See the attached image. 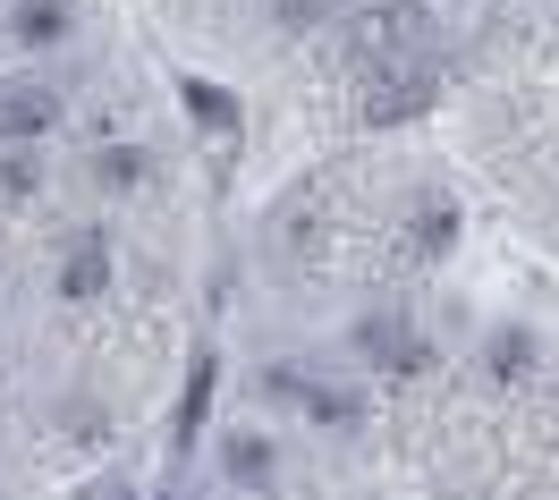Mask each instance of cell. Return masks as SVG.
Wrapping results in <instances>:
<instances>
[{
	"label": "cell",
	"instance_id": "7",
	"mask_svg": "<svg viewBox=\"0 0 559 500\" xmlns=\"http://www.w3.org/2000/svg\"><path fill=\"white\" fill-rule=\"evenodd\" d=\"M9 35L17 43H60L69 35V9H60V0H26V9L9 17Z\"/></svg>",
	"mask_w": 559,
	"mask_h": 500
},
{
	"label": "cell",
	"instance_id": "4",
	"mask_svg": "<svg viewBox=\"0 0 559 500\" xmlns=\"http://www.w3.org/2000/svg\"><path fill=\"white\" fill-rule=\"evenodd\" d=\"M356 340H365V357L382 365V373H416V365H424V340L407 331V322H390V314H373Z\"/></svg>",
	"mask_w": 559,
	"mask_h": 500
},
{
	"label": "cell",
	"instance_id": "8",
	"mask_svg": "<svg viewBox=\"0 0 559 500\" xmlns=\"http://www.w3.org/2000/svg\"><path fill=\"white\" fill-rule=\"evenodd\" d=\"M306 407H314V425H356V416H365V407H356V398H340V391H306Z\"/></svg>",
	"mask_w": 559,
	"mask_h": 500
},
{
	"label": "cell",
	"instance_id": "2",
	"mask_svg": "<svg viewBox=\"0 0 559 500\" xmlns=\"http://www.w3.org/2000/svg\"><path fill=\"white\" fill-rule=\"evenodd\" d=\"M424 94H432V60L373 69V85H365V119H407V110H424Z\"/></svg>",
	"mask_w": 559,
	"mask_h": 500
},
{
	"label": "cell",
	"instance_id": "11",
	"mask_svg": "<svg viewBox=\"0 0 559 500\" xmlns=\"http://www.w3.org/2000/svg\"><path fill=\"white\" fill-rule=\"evenodd\" d=\"M85 500H144L136 484H119V475H103V484H85Z\"/></svg>",
	"mask_w": 559,
	"mask_h": 500
},
{
	"label": "cell",
	"instance_id": "12",
	"mask_svg": "<svg viewBox=\"0 0 559 500\" xmlns=\"http://www.w3.org/2000/svg\"><path fill=\"white\" fill-rule=\"evenodd\" d=\"M280 17H288V26H314V17H322V0H280Z\"/></svg>",
	"mask_w": 559,
	"mask_h": 500
},
{
	"label": "cell",
	"instance_id": "13",
	"mask_svg": "<svg viewBox=\"0 0 559 500\" xmlns=\"http://www.w3.org/2000/svg\"><path fill=\"white\" fill-rule=\"evenodd\" d=\"M178 500H187V492H178Z\"/></svg>",
	"mask_w": 559,
	"mask_h": 500
},
{
	"label": "cell",
	"instance_id": "1",
	"mask_svg": "<svg viewBox=\"0 0 559 500\" xmlns=\"http://www.w3.org/2000/svg\"><path fill=\"white\" fill-rule=\"evenodd\" d=\"M424 43H432V9L424 0H382L356 17V60L365 69H407Z\"/></svg>",
	"mask_w": 559,
	"mask_h": 500
},
{
	"label": "cell",
	"instance_id": "10",
	"mask_svg": "<svg viewBox=\"0 0 559 500\" xmlns=\"http://www.w3.org/2000/svg\"><path fill=\"white\" fill-rule=\"evenodd\" d=\"M187 103H195V119H204V128H221V136H229V128H238V110L221 103V94H204V85H195V94H187Z\"/></svg>",
	"mask_w": 559,
	"mask_h": 500
},
{
	"label": "cell",
	"instance_id": "3",
	"mask_svg": "<svg viewBox=\"0 0 559 500\" xmlns=\"http://www.w3.org/2000/svg\"><path fill=\"white\" fill-rule=\"evenodd\" d=\"M51 119H60V103H51L43 85H0V136H9V144L43 136Z\"/></svg>",
	"mask_w": 559,
	"mask_h": 500
},
{
	"label": "cell",
	"instance_id": "6",
	"mask_svg": "<svg viewBox=\"0 0 559 500\" xmlns=\"http://www.w3.org/2000/svg\"><path fill=\"white\" fill-rule=\"evenodd\" d=\"M103 272H110L103 238H76V247L60 254V297H94V288H103Z\"/></svg>",
	"mask_w": 559,
	"mask_h": 500
},
{
	"label": "cell",
	"instance_id": "9",
	"mask_svg": "<svg viewBox=\"0 0 559 500\" xmlns=\"http://www.w3.org/2000/svg\"><path fill=\"white\" fill-rule=\"evenodd\" d=\"M136 179H144V162L128 153V144H110L103 153V187H136Z\"/></svg>",
	"mask_w": 559,
	"mask_h": 500
},
{
	"label": "cell",
	"instance_id": "5",
	"mask_svg": "<svg viewBox=\"0 0 559 500\" xmlns=\"http://www.w3.org/2000/svg\"><path fill=\"white\" fill-rule=\"evenodd\" d=\"M221 466H229V484L263 492V484H272V441H263V432H229V441H221Z\"/></svg>",
	"mask_w": 559,
	"mask_h": 500
}]
</instances>
